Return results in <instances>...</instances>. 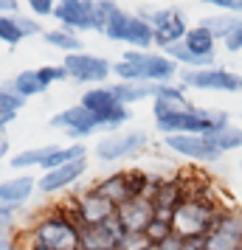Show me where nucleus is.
Masks as SVG:
<instances>
[{"label":"nucleus","instance_id":"nucleus-1","mask_svg":"<svg viewBox=\"0 0 242 250\" xmlns=\"http://www.w3.org/2000/svg\"><path fill=\"white\" fill-rule=\"evenodd\" d=\"M25 248L28 250H82L79 225L54 208H45L25 228Z\"/></svg>","mask_w":242,"mask_h":250},{"label":"nucleus","instance_id":"nucleus-2","mask_svg":"<svg viewBox=\"0 0 242 250\" xmlns=\"http://www.w3.org/2000/svg\"><path fill=\"white\" fill-rule=\"evenodd\" d=\"M118 82H150V84H172L180 76V65L158 51H127L113 65Z\"/></svg>","mask_w":242,"mask_h":250},{"label":"nucleus","instance_id":"nucleus-3","mask_svg":"<svg viewBox=\"0 0 242 250\" xmlns=\"http://www.w3.org/2000/svg\"><path fill=\"white\" fill-rule=\"evenodd\" d=\"M155 126L163 135H214L220 129L231 126L228 110H206V107H192L183 115H175L166 121H155Z\"/></svg>","mask_w":242,"mask_h":250},{"label":"nucleus","instance_id":"nucleus-4","mask_svg":"<svg viewBox=\"0 0 242 250\" xmlns=\"http://www.w3.org/2000/svg\"><path fill=\"white\" fill-rule=\"evenodd\" d=\"M138 17H144L147 23L152 25V34H155V45L161 48H169V45H177L183 42V37L189 34V20H186V12L177 9V6H158V9H150V6H141Z\"/></svg>","mask_w":242,"mask_h":250},{"label":"nucleus","instance_id":"nucleus-5","mask_svg":"<svg viewBox=\"0 0 242 250\" xmlns=\"http://www.w3.org/2000/svg\"><path fill=\"white\" fill-rule=\"evenodd\" d=\"M203 250H242V208L225 205L203 239Z\"/></svg>","mask_w":242,"mask_h":250},{"label":"nucleus","instance_id":"nucleus-6","mask_svg":"<svg viewBox=\"0 0 242 250\" xmlns=\"http://www.w3.org/2000/svg\"><path fill=\"white\" fill-rule=\"evenodd\" d=\"M180 84L192 90H214V93H242V73L231 68H203V70H180Z\"/></svg>","mask_w":242,"mask_h":250},{"label":"nucleus","instance_id":"nucleus-7","mask_svg":"<svg viewBox=\"0 0 242 250\" xmlns=\"http://www.w3.org/2000/svg\"><path fill=\"white\" fill-rule=\"evenodd\" d=\"M150 146V132L135 129V132H113V135H104L96 144V158L102 163H115V160H127L132 155H138L141 149Z\"/></svg>","mask_w":242,"mask_h":250},{"label":"nucleus","instance_id":"nucleus-8","mask_svg":"<svg viewBox=\"0 0 242 250\" xmlns=\"http://www.w3.org/2000/svg\"><path fill=\"white\" fill-rule=\"evenodd\" d=\"M65 70L73 82H82V84H90V87H99L113 76V62L110 59L99 57V54H68L65 57Z\"/></svg>","mask_w":242,"mask_h":250},{"label":"nucleus","instance_id":"nucleus-9","mask_svg":"<svg viewBox=\"0 0 242 250\" xmlns=\"http://www.w3.org/2000/svg\"><path fill=\"white\" fill-rule=\"evenodd\" d=\"M51 126L65 129L73 144H82V138H88V135H93V132L102 129L99 118H96L90 110H85L82 104H73V107H68V110L57 113L54 118H51Z\"/></svg>","mask_w":242,"mask_h":250},{"label":"nucleus","instance_id":"nucleus-10","mask_svg":"<svg viewBox=\"0 0 242 250\" xmlns=\"http://www.w3.org/2000/svg\"><path fill=\"white\" fill-rule=\"evenodd\" d=\"M59 28L65 31H93V17H96V3L93 0H59L54 9Z\"/></svg>","mask_w":242,"mask_h":250},{"label":"nucleus","instance_id":"nucleus-11","mask_svg":"<svg viewBox=\"0 0 242 250\" xmlns=\"http://www.w3.org/2000/svg\"><path fill=\"white\" fill-rule=\"evenodd\" d=\"M163 144H166V149H172L175 155L200 160V163H217L222 158V152L206 135H163Z\"/></svg>","mask_w":242,"mask_h":250},{"label":"nucleus","instance_id":"nucleus-12","mask_svg":"<svg viewBox=\"0 0 242 250\" xmlns=\"http://www.w3.org/2000/svg\"><path fill=\"white\" fill-rule=\"evenodd\" d=\"M115 219L124 233H144L147 225L155 219V208H152V200L147 197H132L124 205L115 208Z\"/></svg>","mask_w":242,"mask_h":250},{"label":"nucleus","instance_id":"nucleus-13","mask_svg":"<svg viewBox=\"0 0 242 250\" xmlns=\"http://www.w3.org/2000/svg\"><path fill=\"white\" fill-rule=\"evenodd\" d=\"M195 104L189 102L186 96V87H175V84H161L158 87V96L152 99V115L155 121H166V118H175V115H183L186 110H192Z\"/></svg>","mask_w":242,"mask_h":250},{"label":"nucleus","instance_id":"nucleus-14","mask_svg":"<svg viewBox=\"0 0 242 250\" xmlns=\"http://www.w3.org/2000/svg\"><path fill=\"white\" fill-rule=\"evenodd\" d=\"M79 236L82 250H118L124 230L118 225V219H110L104 225H79Z\"/></svg>","mask_w":242,"mask_h":250},{"label":"nucleus","instance_id":"nucleus-15","mask_svg":"<svg viewBox=\"0 0 242 250\" xmlns=\"http://www.w3.org/2000/svg\"><path fill=\"white\" fill-rule=\"evenodd\" d=\"M110 219H115V205L104 200L93 186L79 194V225H104Z\"/></svg>","mask_w":242,"mask_h":250},{"label":"nucleus","instance_id":"nucleus-16","mask_svg":"<svg viewBox=\"0 0 242 250\" xmlns=\"http://www.w3.org/2000/svg\"><path fill=\"white\" fill-rule=\"evenodd\" d=\"M88 171V158L85 160H73L68 166H59V169H51L45 171L43 177H37V188L43 194H57V191H65L70 188L73 183L82 180V174Z\"/></svg>","mask_w":242,"mask_h":250},{"label":"nucleus","instance_id":"nucleus-17","mask_svg":"<svg viewBox=\"0 0 242 250\" xmlns=\"http://www.w3.org/2000/svg\"><path fill=\"white\" fill-rule=\"evenodd\" d=\"M183 180L180 177H163V183L158 186V191L152 194V208H155V216L163 219V222H172L175 211H177V205L183 203Z\"/></svg>","mask_w":242,"mask_h":250},{"label":"nucleus","instance_id":"nucleus-18","mask_svg":"<svg viewBox=\"0 0 242 250\" xmlns=\"http://www.w3.org/2000/svg\"><path fill=\"white\" fill-rule=\"evenodd\" d=\"M121 42L130 45V51H150L155 45V34H152V25L138 17V14H127V23L121 31Z\"/></svg>","mask_w":242,"mask_h":250},{"label":"nucleus","instance_id":"nucleus-19","mask_svg":"<svg viewBox=\"0 0 242 250\" xmlns=\"http://www.w3.org/2000/svg\"><path fill=\"white\" fill-rule=\"evenodd\" d=\"M34 188H37V177H31L28 171L17 174V177H9V180L0 183V203L23 208V203H28V197H31Z\"/></svg>","mask_w":242,"mask_h":250},{"label":"nucleus","instance_id":"nucleus-20","mask_svg":"<svg viewBox=\"0 0 242 250\" xmlns=\"http://www.w3.org/2000/svg\"><path fill=\"white\" fill-rule=\"evenodd\" d=\"M79 104L85 107V110H90L96 118H102V115H107L110 110L121 107L118 99L113 96V87H110V84H99V87L85 90V93H82V99H79Z\"/></svg>","mask_w":242,"mask_h":250},{"label":"nucleus","instance_id":"nucleus-21","mask_svg":"<svg viewBox=\"0 0 242 250\" xmlns=\"http://www.w3.org/2000/svg\"><path fill=\"white\" fill-rule=\"evenodd\" d=\"M93 188L102 194L104 200H110L115 208H118V205H124L127 200H132V191H130V183H127V171L107 174V177H102Z\"/></svg>","mask_w":242,"mask_h":250},{"label":"nucleus","instance_id":"nucleus-22","mask_svg":"<svg viewBox=\"0 0 242 250\" xmlns=\"http://www.w3.org/2000/svg\"><path fill=\"white\" fill-rule=\"evenodd\" d=\"M110 87H113V96L118 99V104L130 107V104L155 99L161 84H150V82H118V84H110Z\"/></svg>","mask_w":242,"mask_h":250},{"label":"nucleus","instance_id":"nucleus-23","mask_svg":"<svg viewBox=\"0 0 242 250\" xmlns=\"http://www.w3.org/2000/svg\"><path fill=\"white\" fill-rule=\"evenodd\" d=\"M88 158V146L85 144H70V146H54L51 144V152L48 158L43 160V171H51V169H59V166H68L73 160H85Z\"/></svg>","mask_w":242,"mask_h":250},{"label":"nucleus","instance_id":"nucleus-24","mask_svg":"<svg viewBox=\"0 0 242 250\" xmlns=\"http://www.w3.org/2000/svg\"><path fill=\"white\" fill-rule=\"evenodd\" d=\"M200 25H203L217 42H225V40H228V37L242 25V17H234V14H222L220 12V14H211V17H203Z\"/></svg>","mask_w":242,"mask_h":250},{"label":"nucleus","instance_id":"nucleus-25","mask_svg":"<svg viewBox=\"0 0 242 250\" xmlns=\"http://www.w3.org/2000/svg\"><path fill=\"white\" fill-rule=\"evenodd\" d=\"M183 45L192 51V54H197V57H217V40L208 34L203 25H192L189 28V34L183 37Z\"/></svg>","mask_w":242,"mask_h":250},{"label":"nucleus","instance_id":"nucleus-26","mask_svg":"<svg viewBox=\"0 0 242 250\" xmlns=\"http://www.w3.org/2000/svg\"><path fill=\"white\" fill-rule=\"evenodd\" d=\"M43 40H45L48 45L65 51V57H68V54H82V51H85V42L79 40V34L65 31V28H51V31H43Z\"/></svg>","mask_w":242,"mask_h":250},{"label":"nucleus","instance_id":"nucleus-27","mask_svg":"<svg viewBox=\"0 0 242 250\" xmlns=\"http://www.w3.org/2000/svg\"><path fill=\"white\" fill-rule=\"evenodd\" d=\"M12 87L23 99H31V96H43V93L48 90L45 84H43V79H40V73H37V68H25V70H20L17 76L12 79Z\"/></svg>","mask_w":242,"mask_h":250},{"label":"nucleus","instance_id":"nucleus-28","mask_svg":"<svg viewBox=\"0 0 242 250\" xmlns=\"http://www.w3.org/2000/svg\"><path fill=\"white\" fill-rule=\"evenodd\" d=\"M214 146L225 155V152H237V149H242V129L240 126H225V129H220V132H214V135H206Z\"/></svg>","mask_w":242,"mask_h":250},{"label":"nucleus","instance_id":"nucleus-29","mask_svg":"<svg viewBox=\"0 0 242 250\" xmlns=\"http://www.w3.org/2000/svg\"><path fill=\"white\" fill-rule=\"evenodd\" d=\"M48 152H51V144H48V146H37V149H23V152L14 155L9 163H12V169H17V171L31 169V166H43V160L48 158Z\"/></svg>","mask_w":242,"mask_h":250},{"label":"nucleus","instance_id":"nucleus-30","mask_svg":"<svg viewBox=\"0 0 242 250\" xmlns=\"http://www.w3.org/2000/svg\"><path fill=\"white\" fill-rule=\"evenodd\" d=\"M23 107H25V99L12 87V82L9 84H0V115H9V113L17 115Z\"/></svg>","mask_w":242,"mask_h":250},{"label":"nucleus","instance_id":"nucleus-31","mask_svg":"<svg viewBox=\"0 0 242 250\" xmlns=\"http://www.w3.org/2000/svg\"><path fill=\"white\" fill-rule=\"evenodd\" d=\"M121 6L118 3H113V0H96V17H93V31H99V34H104V28H107V23L115 17V12H118Z\"/></svg>","mask_w":242,"mask_h":250},{"label":"nucleus","instance_id":"nucleus-32","mask_svg":"<svg viewBox=\"0 0 242 250\" xmlns=\"http://www.w3.org/2000/svg\"><path fill=\"white\" fill-rule=\"evenodd\" d=\"M0 40H3L6 45H17V42L25 40V34L20 31V25H17V14H14V17H3V14H0Z\"/></svg>","mask_w":242,"mask_h":250},{"label":"nucleus","instance_id":"nucleus-33","mask_svg":"<svg viewBox=\"0 0 242 250\" xmlns=\"http://www.w3.org/2000/svg\"><path fill=\"white\" fill-rule=\"evenodd\" d=\"M144 236L150 239V245H161L163 239L172 236V222H163V219H158V216H155L150 225H147Z\"/></svg>","mask_w":242,"mask_h":250},{"label":"nucleus","instance_id":"nucleus-34","mask_svg":"<svg viewBox=\"0 0 242 250\" xmlns=\"http://www.w3.org/2000/svg\"><path fill=\"white\" fill-rule=\"evenodd\" d=\"M37 73H40V79H43V84H45V87H51L54 82L70 79L68 70H65V65H45V68H37Z\"/></svg>","mask_w":242,"mask_h":250},{"label":"nucleus","instance_id":"nucleus-35","mask_svg":"<svg viewBox=\"0 0 242 250\" xmlns=\"http://www.w3.org/2000/svg\"><path fill=\"white\" fill-rule=\"evenodd\" d=\"M127 14L130 12H124V9H118V12H115V17L107 23V28H104V37H107V40L121 42V31H124V23H127Z\"/></svg>","mask_w":242,"mask_h":250},{"label":"nucleus","instance_id":"nucleus-36","mask_svg":"<svg viewBox=\"0 0 242 250\" xmlns=\"http://www.w3.org/2000/svg\"><path fill=\"white\" fill-rule=\"evenodd\" d=\"M150 248V239L144 233H124L118 242V250H147Z\"/></svg>","mask_w":242,"mask_h":250},{"label":"nucleus","instance_id":"nucleus-37","mask_svg":"<svg viewBox=\"0 0 242 250\" xmlns=\"http://www.w3.org/2000/svg\"><path fill=\"white\" fill-rule=\"evenodd\" d=\"M20 233L14 228H0V250H17Z\"/></svg>","mask_w":242,"mask_h":250},{"label":"nucleus","instance_id":"nucleus-38","mask_svg":"<svg viewBox=\"0 0 242 250\" xmlns=\"http://www.w3.org/2000/svg\"><path fill=\"white\" fill-rule=\"evenodd\" d=\"M17 25L25 37H34V34H43V25L37 23L34 17H25V14H17Z\"/></svg>","mask_w":242,"mask_h":250},{"label":"nucleus","instance_id":"nucleus-39","mask_svg":"<svg viewBox=\"0 0 242 250\" xmlns=\"http://www.w3.org/2000/svg\"><path fill=\"white\" fill-rule=\"evenodd\" d=\"M28 9H31L37 17H54L57 3H51V0H28Z\"/></svg>","mask_w":242,"mask_h":250},{"label":"nucleus","instance_id":"nucleus-40","mask_svg":"<svg viewBox=\"0 0 242 250\" xmlns=\"http://www.w3.org/2000/svg\"><path fill=\"white\" fill-rule=\"evenodd\" d=\"M222 14H234V17H242V0H211Z\"/></svg>","mask_w":242,"mask_h":250},{"label":"nucleus","instance_id":"nucleus-41","mask_svg":"<svg viewBox=\"0 0 242 250\" xmlns=\"http://www.w3.org/2000/svg\"><path fill=\"white\" fill-rule=\"evenodd\" d=\"M20 211V205H3L0 203V228H14V214Z\"/></svg>","mask_w":242,"mask_h":250},{"label":"nucleus","instance_id":"nucleus-42","mask_svg":"<svg viewBox=\"0 0 242 250\" xmlns=\"http://www.w3.org/2000/svg\"><path fill=\"white\" fill-rule=\"evenodd\" d=\"M222 48H225L228 54H240V51H242V25L228 37V40H225V42H222Z\"/></svg>","mask_w":242,"mask_h":250},{"label":"nucleus","instance_id":"nucleus-43","mask_svg":"<svg viewBox=\"0 0 242 250\" xmlns=\"http://www.w3.org/2000/svg\"><path fill=\"white\" fill-rule=\"evenodd\" d=\"M155 248H161V250H186V242L177 233H172L169 239H163L161 245H155Z\"/></svg>","mask_w":242,"mask_h":250},{"label":"nucleus","instance_id":"nucleus-44","mask_svg":"<svg viewBox=\"0 0 242 250\" xmlns=\"http://www.w3.org/2000/svg\"><path fill=\"white\" fill-rule=\"evenodd\" d=\"M0 14L3 17H14V14H20V6L14 0H0Z\"/></svg>","mask_w":242,"mask_h":250},{"label":"nucleus","instance_id":"nucleus-45","mask_svg":"<svg viewBox=\"0 0 242 250\" xmlns=\"http://www.w3.org/2000/svg\"><path fill=\"white\" fill-rule=\"evenodd\" d=\"M6 155H9V138L0 135V160L6 158Z\"/></svg>","mask_w":242,"mask_h":250},{"label":"nucleus","instance_id":"nucleus-46","mask_svg":"<svg viewBox=\"0 0 242 250\" xmlns=\"http://www.w3.org/2000/svg\"><path fill=\"white\" fill-rule=\"evenodd\" d=\"M14 118H17V115H14V113H9V115H0V132H3V129H6V126L12 124Z\"/></svg>","mask_w":242,"mask_h":250},{"label":"nucleus","instance_id":"nucleus-47","mask_svg":"<svg viewBox=\"0 0 242 250\" xmlns=\"http://www.w3.org/2000/svg\"><path fill=\"white\" fill-rule=\"evenodd\" d=\"M186 250H203V242H186Z\"/></svg>","mask_w":242,"mask_h":250},{"label":"nucleus","instance_id":"nucleus-48","mask_svg":"<svg viewBox=\"0 0 242 250\" xmlns=\"http://www.w3.org/2000/svg\"><path fill=\"white\" fill-rule=\"evenodd\" d=\"M147 250H161V248H155V245H150V248H147Z\"/></svg>","mask_w":242,"mask_h":250},{"label":"nucleus","instance_id":"nucleus-49","mask_svg":"<svg viewBox=\"0 0 242 250\" xmlns=\"http://www.w3.org/2000/svg\"><path fill=\"white\" fill-rule=\"evenodd\" d=\"M240 169H242V160H240Z\"/></svg>","mask_w":242,"mask_h":250},{"label":"nucleus","instance_id":"nucleus-50","mask_svg":"<svg viewBox=\"0 0 242 250\" xmlns=\"http://www.w3.org/2000/svg\"><path fill=\"white\" fill-rule=\"evenodd\" d=\"M240 208H242V203H240Z\"/></svg>","mask_w":242,"mask_h":250}]
</instances>
